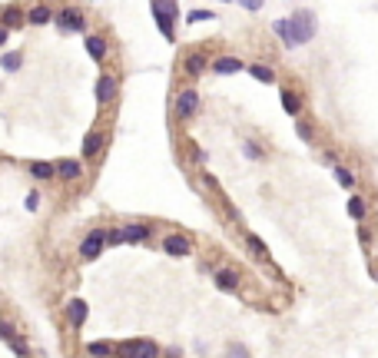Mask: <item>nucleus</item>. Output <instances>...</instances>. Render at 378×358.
Returning <instances> with one entry per match:
<instances>
[{
    "mask_svg": "<svg viewBox=\"0 0 378 358\" xmlns=\"http://www.w3.org/2000/svg\"><path fill=\"white\" fill-rule=\"evenodd\" d=\"M272 30L282 37L285 47H302V43L315 37V17L309 10H296L289 20H276Z\"/></svg>",
    "mask_w": 378,
    "mask_h": 358,
    "instance_id": "1",
    "label": "nucleus"
},
{
    "mask_svg": "<svg viewBox=\"0 0 378 358\" xmlns=\"http://www.w3.org/2000/svg\"><path fill=\"white\" fill-rule=\"evenodd\" d=\"M153 14H156V27L163 30V37L166 40L176 37V34H173V20L179 17V7L170 3V0H156V3H153Z\"/></svg>",
    "mask_w": 378,
    "mask_h": 358,
    "instance_id": "2",
    "label": "nucleus"
},
{
    "mask_svg": "<svg viewBox=\"0 0 378 358\" xmlns=\"http://www.w3.org/2000/svg\"><path fill=\"white\" fill-rule=\"evenodd\" d=\"M57 27L63 30V34H80V30L87 27V20H83V14H80V10L67 7V10H60V14H57Z\"/></svg>",
    "mask_w": 378,
    "mask_h": 358,
    "instance_id": "3",
    "label": "nucleus"
},
{
    "mask_svg": "<svg viewBox=\"0 0 378 358\" xmlns=\"http://www.w3.org/2000/svg\"><path fill=\"white\" fill-rule=\"evenodd\" d=\"M103 243H107V232H103V229H93V232L80 243V256H83V259H96L100 249H103Z\"/></svg>",
    "mask_w": 378,
    "mask_h": 358,
    "instance_id": "4",
    "label": "nucleus"
},
{
    "mask_svg": "<svg viewBox=\"0 0 378 358\" xmlns=\"http://www.w3.org/2000/svg\"><path fill=\"white\" fill-rule=\"evenodd\" d=\"M120 352L126 358H156V345L153 342H123Z\"/></svg>",
    "mask_w": 378,
    "mask_h": 358,
    "instance_id": "5",
    "label": "nucleus"
},
{
    "mask_svg": "<svg viewBox=\"0 0 378 358\" xmlns=\"http://www.w3.org/2000/svg\"><path fill=\"white\" fill-rule=\"evenodd\" d=\"M196 107H199V93L196 90H183V93L176 96V113L179 116H192Z\"/></svg>",
    "mask_w": 378,
    "mask_h": 358,
    "instance_id": "6",
    "label": "nucleus"
},
{
    "mask_svg": "<svg viewBox=\"0 0 378 358\" xmlns=\"http://www.w3.org/2000/svg\"><path fill=\"white\" fill-rule=\"evenodd\" d=\"M239 70H249V67H243V60H236V57H219V60H212V74H239Z\"/></svg>",
    "mask_w": 378,
    "mask_h": 358,
    "instance_id": "7",
    "label": "nucleus"
},
{
    "mask_svg": "<svg viewBox=\"0 0 378 358\" xmlns=\"http://www.w3.org/2000/svg\"><path fill=\"white\" fill-rule=\"evenodd\" d=\"M163 249H166L170 256H176V259H179V256H189V239L186 236H166V239H163Z\"/></svg>",
    "mask_w": 378,
    "mask_h": 358,
    "instance_id": "8",
    "label": "nucleus"
},
{
    "mask_svg": "<svg viewBox=\"0 0 378 358\" xmlns=\"http://www.w3.org/2000/svg\"><path fill=\"white\" fill-rule=\"evenodd\" d=\"M113 96H116V80L113 76H100L96 80V100L100 103H110Z\"/></svg>",
    "mask_w": 378,
    "mask_h": 358,
    "instance_id": "9",
    "label": "nucleus"
},
{
    "mask_svg": "<svg viewBox=\"0 0 378 358\" xmlns=\"http://www.w3.org/2000/svg\"><path fill=\"white\" fill-rule=\"evenodd\" d=\"M57 176H60V179H67V183H74V179L83 176V170H80V163H76V159H60V163H57Z\"/></svg>",
    "mask_w": 378,
    "mask_h": 358,
    "instance_id": "10",
    "label": "nucleus"
},
{
    "mask_svg": "<svg viewBox=\"0 0 378 358\" xmlns=\"http://www.w3.org/2000/svg\"><path fill=\"white\" fill-rule=\"evenodd\" d=\"M67 319H70V325H76V328H80V325L87 322V302H83V299L70 302V305H67Z\"/></svg>",
    "mask_w": 378,
    "mask_h": 358,
    "instance_id": "11",
    "label": "nucleus"
},
{
    "mask_svg": "<svg viewBox=\"0 0 378 358\" xmlns=\"http://www.w3.org/2000/svg\"><path fill=\"white\" fill-rule=\"evenodd\" d=\"M27 172H30L34 179H54V176H57V166H54V163L37 159V163H30V166H27Z\"/></svg>",
    "mask_w": 378,
    "mask_h": 358,
    "instance_id": "12",
    "label": "nucleus"
},
{
    "mask_svg": "<svg viewBox=\"0 0 378 358\" xmlns=\"http://www.w3.org/2000/svg\"><path fill=\"white\" fill-rule=\"evenodd\" d=\"M216 285H219L223 292H232V289H239V276H236L232 269H219V272H216Z\"/></svg>",
    "mask_w": 378,
    "mask_h": 358,
    "instance_id": "13",
    "label": "nucleus"
},
{
    "mask_svg": "<svg viewBox=\"0 0 378 358\" xmlns=\"http://www.w3.org/2000/svg\"><path fill=\"white\" fill-rule=\"evenodd\" d=\"M27 17H30V23H50V20H57V14H54V10H50V7H43V3H37V7H30V14H27Z\"/></svg>",
    "mask_w": 378,
    "mask_h": 358,
    "instance_id": "14",
    "label": "nucleus"
},
{
    "mask_svg": "<svg viewBox=\"0 0 378 358\" xmlns=\"http://www.w3.org/2000/svg\"><path fill=\"white\" fill-rule=\"evenodd\" d=\"M126 232V243H143L146 236H150V226H143V223H133V226H123Z\"/></svg>",
    "mask_w": 378,
    "mask_h": 358,
    "instance_id": "15",
    "label": "nucleus"
},
{
    "mask_svg": "<svg viewBox=\"0 0 378 358\" xmlns=\"http://www.w3.org/2000/svg\"><path fill=\"white\" fill-rule=\"evenodd\" d=\"M100 150H103V136H100V133H87L83 153H87V156H100Z\"/></svg>",
    "mask_w": 378,
    "mask_h": 358,
    "instance_id": "16",
    "label": "nucleus"
},
{
    "mask_svg": "<svg viewBox=\"0 0 378 358\" xmlns=\"http://www.w3.org/2000/svg\"><path fill=\"white\" fill-rule=\"evenodd\" d=\"M183 63H186V74H192V76H199L206 70V57H203V54H189Z\"/></svg>",
    "mask_w": 378,
    "mask_h": 358,
    "instance_id": "17",
    "label": "nucleus"
},
{
    "mask_svg": "<svg viewBox=\"0 0 378 358\" xmlns=\"http://www.w3.org/2000/svg\"><path fill=\"white\" fill-rule=\"evenodd\" d=\"M249 74L256 76L259 83H276V74H272V67H265V63H252V67H249Z\"/></svg>",
    "mask_w": 378,
    "mask_h": 358,
    "instance_id": "18",
    "label": "nucleus"
},
{
    "mask_svg": "<svg viewBox=\"0 0 378 358\" xmlns=\"http://www.w3.org/2000/svg\"><path fill=\"white\" fill-rule=\"evenodd\" d=\"M279 96H282V110H285V113H289V116H296V113H299V110H302V103H299V96L292 93V90H282V93H279Z\"/></svg>",
    "mask_w": 378,
    "mask_h": 358,
    "instance_id": "19",
    "label": "nucleus"
},
{
    "mask_svg": "<svg viewBox=\"0 0 378 358\" xmlns=\"http://www.w3.org/2000/svg\"><path fill=\"white\" fill-rule=\"evenodd\" d=\"M87 50H90V57L93 60H103L107 57V40L103 37H87Z\"/></svg>",
    "mask_w": 378,
    "mask_h": 358,
    "instance_id": "20",
    "label": "nucleus"
},
{
    "mask_svg": "<svg viewBox=\"0 0 378 358\" xmlns=\"http://www.w3.org/2000/svg\"><path fill=\"white\" fill-rule=\"evenodd\" d=\"M87 352H90L93 358H110L113 355V345H110V342H90Z\"/></svg>",
    "mask_w": 378,
    "mask_h": 358,
    "instance_id": "21",
    "label": "nucleus"
},
{
    "mask_svg": "<svg viewBox=\"0 0 378 358\" xmlns=\"http://www.w3.org/2000/svg\"><path fill=\"white\" fill-rule=\"evenodd\" d=\"M335 183L345 189H352L355 186V176H352V170H345V166H335Z\"/></svg>",
    "mask_w": 378,
    "mask_h": 358,
    "instance_id": "22",
    "label": "nucleus"
},
{
    "mask_svg": "<svg viewBox=\"0 0 378 358\" xmlns=\"http://www.w3.org/2000/svg\"><path fill=\"white\" fill-rule=\"evenodd\" d=\"M20 60H23V57H20L17 50H10V54H3V70H7V74H14V70H17V67H20Z\"/></svg>",
    "mask_w": 378,
    "mask_h": 358,
    "instance_id": "23",
    "label": "nucleus"
},
{
    "mask_svg": "<svg viewBox=\"0 0 378 358\" xmlns=\"http://www.w3.org/2000/svg\"><path fill=\"white\" fill-rule=\"evenodd\" d=\"M348 212H352V219H362V216H365V199L352 196V199H348Z\"/></svg>",
    "mask_w": 378,
    "mask_h": 358,
    "instance_id": "24",
    "label": "nucleus"
},
{
    "mask_svg": "<svg viewBox=\"0 0 378 358\" xmlns=\"http://www.w3.org/2000/svg\"><path fill=\"white\" fill-rule=\"evenodd\" d=\"M246 245L252 249V252H256V256H263V259L269 256V249L263 245V239H256V236H246Z\"/></svg>",
    "mask_w": 378,
    "mask_h": 358,
    "instance_id": "25",
    "label": "nucleus"
},
{
    "mask_svg": "<svg viewBox=\"0 0 378 358\" xmlns=\"http://www.w3.org/2000/svg\"><path fill=\"white\" fill-rule=\"evenodd\" d=\"M212 17H216L212 10H189V14H186L189 23H199V20H212Z\"/></svg>",
    "mask_w": 378,
    "mask_h": 358,
    "instance_id": "26",
    "label": "nucleus"
},
{
    "mask_svg": "<svg viewBox=\"0 0 378 358\" xmlns=\"http://www.w3.org/2000/svg\"><path fill=\"white\" fill-rule=\"evenodd\" d=\"M226 358H249V352L243 348V345H236V342H232V345H226Z\"/></svg>",
    "mask_w": 378,
    "mask_h": 358,
    "instance_id": "27",
    "label": "nucleus"
},
{
    "mask_svg": "<svg viewBox=\"0 0 378 358\" xmlns=\"http://www.w3.org/2000/svg\"><path fill=\"white\" fill-rule=\"evenodd\" d=\"M107 243H110V245L126 243V232H123V226H120V229H110V236H107Z\"/></svg>",
    "mask_w": 378,
    "mask_h": 358,
    "instance_id": "28",
    "label": "nucleus"
},
{
    "mask_svg": "<svg viewBox=\"0 0 378 358\" xmlns=\"http://www.w3.org/2000/svg\"><path fill=\"white\" fill-rule=\"evenodd\" d=\"M243 150H246V156H249V159H263V150H259L256 143H246Z\"/></svg>",
    "mask_w": 378,
    "mask_h": 358,
    "instance_id": "29",
    "label": "nucleus"
},
{
    "mask_svg": "<svg viewBox=\"0 0 378 358\" xmlns=\"http://www.w3.org/2000/svg\"><path fill=\"white\" fill-rule=\"evenodd\" d=\"M296 130H299V136H302L305 143H309V139H312V130H309V126H305V123H299V126H296Z\"/></svg>",
    "mask_w": 378,
    "mask_h": 358,
    "instance_id": "30",
    "label": "nucleus"
},
{
    "mask_svg": "<svg viewBox=\"0 0 378 358\" xmlns=\"http://www.w3.org/2000/svg\"><path fill=\"white\" fill-rule=\"evenodd\" d=\"M37 203H40V196H37V192H30V196H27V209L34 212V209H37Z\"/></svg>",
    "mask_w": 378,
    "mask_h": 358,
    "instance_id": "31",
    "label": "nucleus"
}]
</instances>
